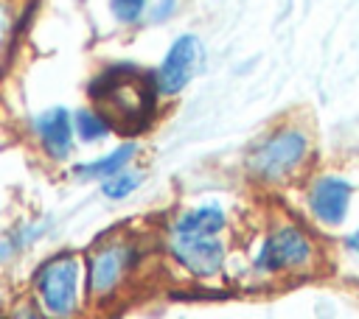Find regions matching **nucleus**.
<instances>
[{"mask_svg":"<svg viewBox=\"0 0 359 319\" xmlns=\"http://www.w3.org/2000/svg\"><path fill=\"white\" fill-rule=\"evenodd\" d=\"M157 81L151 73L135 64H112L90 84L95 109L121 134H140L149 129L157 112Z\"/></svg>","mask_w":359,"mask_h":319,"instance_id":"f257e3e1","label":"nucleus"},{"mask_svg":"<svg viewBox=\"0 0 359 319\" xmlns=\"http://www.w3.org/2000/svg\"><path fill=\"white\" fill-rule=\"evenodd\" d=\"M224 227H227V213H224V207L216 204V201H208V204H196V207H188V210H182L180 215H174L168 232L216 238V235L224 232Z\"/></svg>","mask_w":359,"mask_h":319,"instance_id":"9d476101","label":"nucleus"},{"mask_svg":"<svg viewBox=\"0 0 359 319\" xmlns=\"http://www.w3.org/2000/svg\"><path fill=\"white\" fill-rule=\"evenodd\" d=\"M143 263V246L132 235H107L93 243L84 257L87 299L95 305L115 302L132 283Z\"/></svg>","mask_w":359,"mask_h":319,"instance_id":"f03ea898","label":"nucleus"},{"mask_svg":"<svg viewBox=\"0 0 359 319\" xmlns=\"http://www.w3.org/2000/svg\"><path fill=\"white\" fill-rule=\"evenodd\" d=\"M140 182H143V173H140V171L123 168V171H118L115 176H109V179L101 182V193H104L107 199H112V201H121V199H129V196L140 187Z\"/></svg>","mask_w":359,"mask_h":319,"instance_id":"ddd939ff","label":"nucleus"},{"mask_svg":"<svg viewBox=\"0 0 359 319\" xmlns=\"http://www.w3.org/2000/svg\"><path fill=\"white\" fill-rule=\"evenodd\" d=\"M135 154H137V143L129 140V143H121L118 148H112L109 154H104V157H98V160H90V162L76 165L73 173L81 176V179H98V182H104V179L115 176L118 171L129 168V162H132Z\"/></svg>","mask_w":359,"mask_h":319,"instance_id":"9b49d317","label":"nucleus"},{"mask_svg":"<svg viewBox=\"0 0 359 319\" xmlns=\"http://www.w3.org/2000/svg\"><path fill=\"white\" fill-rule=\"evenodd\" d=\"M14 25H17V17H14L11 3H8V0H0V70L6 67V62H8V56H11Z\"/></svg>","mask_w":359,"mask_h":319,"instance_id":"4468645a","label":"nucleus"},{"mask_svg":"<svg viewBox=\"0 0 359 319\" xmlns=\"http://www.w3.org/2000/svg\"><path fill=\"white\" fill-rule=\"evenodd\" d=\"M351 199H353V185L339 173H323L306 190V207L311 218L323 227L345 224L351 213Z\"/></svg>","mask_w":359,"mask_h":319,"instance_id":"6e6552de","label":"nucleus"},{"mask_svg":"<svg viewBox=\"0 0 359 319\" xmlns=\"http://www.w3.org/2000/svg\"><path fill=\"white\" fill-rule=\"evenodd\" d=\"M31 132L50 160H67L70 157L76 129H73V115L65 106H50V109H42L39 115H34Z\"/></svg>","mask_w":359,"mask_h":319,"instance_id":"1a4fd4ad","label":"nucleus"},{"mask_svg":"<svg viewBox=\"0 0 359 319\" xmlns=\"http://www.w3.org/2000/svg\"><path fill=\"white\" fill-rule=\"evenodd\" d=\"M174 6H177V0H163V3H160V8L154 11V20L160 22L165 14H171V11H174Z\"/></svg>","mask_w":359,"mask_h":319,"instance_id":"a211bd4d","label":"nucleus"},{"mask_svg":"<svg viewBox=\"0 0 359 319\" xmlns=\"http://www.w3.org/2000/svg\"><path fill=\"white\" fill-rule=\"evenodd\" d=\"M149 0H109V8H112V17L118 22H137L146 11Z\"/></svg>","mask_w":359,"mask_h":319,"instance_id":"2eb2a0df","label":"nucleus"},{"mask_svg":"<svg viewBox=\"0 0 359 319\" xmlns=\"http://www.w3.org/2000/svg\"><path fill=\"white\" fill-rule=\"evenodd\" d=\"M165 252L185 274H191L196 280L219 277L224 271V263H227V246H224L222 235L208 238V235H177V232H168Z\"/></svg>","mask_w":359,"mask_h":319,"instance_id":"423d86ee","label":"nucleus"},{"mask_svg":"<svg viewBox=\"0 0 359 319\" xmlns=\"http://www.w3.org/2000/svg\"><path fill=\"white\" fill-rule=\"evenodd\" d=\"M311 157V140L297 126H278L264 134L247 154V173L261 185L294 179Z\"/></svg>","mask_w":359,"mask_h":319,"instance_id":"20e7f679","label":"nucleus"},{"mask_svg":"<svg viewBox=\"0 0 359 319\" xmlns=\"http://www.w3.org/2000/svg\"><path fill=\"white\" fill-rule=\"evenodd\" d=\"M345 249H348V252H353V255L359 257V227L345 238Z\"/></svg>","mask_w":359,"mask_h":319,"instance_id":"f3484780","label":"nucleus"},{"mask_svg":"<svg viewBox=\"0 0 359 319\" xmlns=\"http://www.w3.org/2000/svg\"><path fill=\"white\" fill-rule=\"evenodd\" d=\"M84 297V260L76 252H56L31 274V299L50 319H76Z\"/></svg>","mask_w":359,"mask_h":319,"instance_id":"7ed1b4c3","label":"nucleus"},{"mask_svg":"<svg viewBox=\"0 0 359 319\" xmlns=\"http://www.w3.org/2000/svg\"><path fill=\"white\" fill-rule=\"evenodd\" d=\"M73 129H76V137L81 143H98L112 132V123L95 106H84L73 115Z\"/></svg>","mask_w":359,"mask_h":319,"instance_id":"f8f14e48","label":"nucleus"},{"mask_svg":"<svg viewBox=\"0 0 359 319\" xmlns=\"http://www.w3.org/2000/svg\"><path fill=\"white\" fill-rule=\"evenodd\" d=\"M3 319H50V316H45V311H42L34 299L22 297V299H14V302L6 308V316H3Z\"/></svg>","mask_w":359,"mask_h":319,"instance_id":"dca6fc26","label":"nucleus"},{"mask_svg":"<svg viewBox=\"0 0 359 319\" xmlns=\"http://www.w3.org/2000/svg\"><path fill=\"white\" fill-rule=\"evenodd\" d=\"M320 263V246L311 232L294 221H278L261 241L252 269L266 277L309 274Z\"/></svg>","mask_w":359,"mask_h":319,"instance_id":"39448f33","label":"nucleus"},{"mask_svg":"<svg viewBox=\"0 0 359 319\" xmlns=\"http://www.w3.org/2000/svg\"><path fill=\"white\" fill-rule=\"evenodd\" d=\"M199 64H202V45L194 34H180L171 48L165 50L157 73H154V81H157V92L160 95H177L182 92L191 78L199 73Z\"/></svg>","mask_w":359,"mask_h":319,"instance_id":"0eeeda50","label":"nucleus"}]
</instances>
